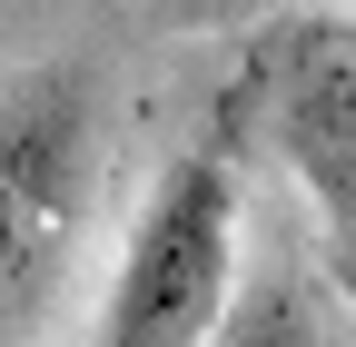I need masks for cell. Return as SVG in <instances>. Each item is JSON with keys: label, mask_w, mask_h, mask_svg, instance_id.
<instances>
[{"label": "cell", "mask_w": 356, "mask_h": 347, "mask_svg": "<svg viewBox=\"0 0 356 347\" xmlns=\"http://www.w3.org/2000/svg\"><path fill=\"white\" fill-rule=\"evenodd\" d=\"M257 119L277 129V149L327 208H356V20H277L257 30Z\"/></svg>", "instance_id": "obj_3"}, {"label": "cell", "mask_w": 356, "mask_h": 347, "mask_svg": "<svg viewBox=\"0 0 356 347\" xmlns=\"http://www.w3.org/2000/svg\"><path fill=\"white\" fill-rule=\"evenodd\" d=\"M89 199V90L79 79H0V337L60 278Z\"/></svg>", "instance_id": "obj_2"}, {"label": "cell", "mask_w": 356, "mask_h": 347, "mask_svg": "<svg viewBox=\"0 0 356 347\" xmlns=\"http://www.w3.org/2000/svg\"><path fill=\"white\" fill-rule=\"evenodd\" d=\"M198 347H327V327H317V308H307L287 278H257V288L228 298V318H218Z\"/></svg>", "instance_id": "obj_4"}, {"label": "cell", "mask_w": 356, "mask_h": 347, "mask_svg": "<svg viewBox=\"0 0 356 347\" xmlns=\"http://www.w3.org/2000/svg\"><path fill=\"white\" fill-rule=\"evenodd\" d=\"M238 298V179L228 159H168L139 229L119 248L109 308H99V347H198Z\"/></svg>", "instance_id": "obj_1"}]
</instances>
